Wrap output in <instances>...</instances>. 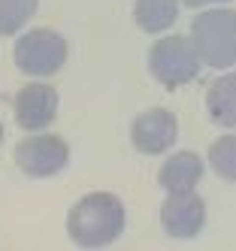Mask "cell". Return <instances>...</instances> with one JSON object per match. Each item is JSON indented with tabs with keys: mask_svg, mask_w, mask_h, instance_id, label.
Returning a JSON list of instances; mask_svg holds the SVG:
<instances>
[{
	"mask_svg": "<svg viewBox=\"0 0 236 251\" xmlns=\"http://www.w3.org/2000/svg\"><path fill=\"white\" fill-rule=\"evenodd\" d=\"M124 230V203L109 191L85 194L67 215V233L82 248H103Z\"/></svg>",
	"mask_w": 236,
	"mask_h": 251,
	"instance_id": "obj_1",
	"label": "cell"
},
{
	"mask_svg": "<svg viewBox=\"0 0 236 251\" xmlns=\"http://www.w3.org/2000/svg\"><path fill=\"white\" fill-rule=\"evenodd\" d=\"M191 40L206 67L227 70L236 64V12L233 9H206L194 15Z\"/></svg>",
	"mask_w": 236,
	"mask_h": 251,
	"instance_id": "obj_2",
	"label": "cell"
},
{
	"mask_svg": "<svg viewBox=\"0 0 236 251\" xmlns=\"http://www.w3.org/2000/svg\"><path fill=\"white\" fill-rule=\"evenodd\" d=\"M200 67H203V58H200L191 33L188 37L170 33V37H160L149 49V73L170 91L194 82L200 76Z\"/></svg>",
	"mask_w": 236,
	"mask_h": 251,
	"instance_id": "obj_3",
	"label": "cell"
},
{
	"mask_svg": "<svg viewBox=\"0 0 236 251\" xmlns=\"http://www.w3.org/2000/svg\"><path fill=\"white\" fill-rule=\"evenodd\" d=\"M67 40L52 27H33L25 30L15 40L12 61L30 79H49L67 64Z\"/></svg>",
	"mask_w": 236,
	"mask_h": 251,
	"instance_id": "obj_4",
	"label": "cell"
},
{
	"mask_svg": "<svg viewBox=\"0 0 236 251\" xmlns=\"http://www.w3.org/2000/svg\"><path fill=\"white\" fill-rule=\"evenodd\" d=\"M15 167L30 178H49L58 176L70 164V146L54 136V133H30L25 139H18V146L12 151Z\"/></svg>",
	"mask_w": 236,
	"mask_h": 251,
	"instance_id": "obj_5",
	"label": "cell"
},
{
	"mask_svg": "<svg viewBox=\"0 0 236 251\" xmlns=\"http://www.w3.org/2000/svg\"><path fill=\"white\" fill-rule=\"evenodd\" d=\"M58 106H61V97L52 85H46V82L22 85L15 100H12L15 124L27 133L46 130V127H52V121L58 118Z\"/></svg>",
	"mask_w": 236,
	"mask_h": 251,
	"instance_id": "obj_6",
	"label": "cell"
},
{
	"mask_svg": "<svg viewBox=\"0 0 236 251\" xmlns=\"http://www.w3.org/2000/svg\"><path fill=\"white\" fill-rule=\"evenodd\" d=\"M160 224L173 239H191L206 224V203L197 191H176L167 194L160 206Z\"/></svg>",
	"mask_w": 236,
	"mask_h": 251,
	"instance_id": "obj_7",
	"label": "cell"
},
{
	"mask_svg": "<svg viewBox=\"0 0 236 251\" xmlns=\"http://www.w3.org/2000/svg\"><path fill=\"white\" fill-rule=\"evenodd\" d=\"M179 139V121L170 109H145L131 124V142L139 154H163Z\"/></svg>",
	"mask_w": 236,
	"mask_h": 251,
	"instance_id": "obj_8",
	"label": "cell"
},
{
	"mask_svg": "<svg viewBox=\"0 0 236 251\" xmlns=\"http://www.w3.org/2000/svg\"><path fill=\"white\" fill-rule=\"evenodd\" d=\"M206 167H203V157L197 151H176L163 160V167L157 173V185L167 191V194H176V191H194L203 178Z\"/></svg>",
	"mask_w": 236,
	"mask_h": 251,
	"instance_id": "obj_9",
	"label": "cell"
},
{
	"mask_svg": "<svg viewBox=\"0 0 236 251\" xmlns=\"http://www.w3.org/2000/svg\"><path fill=\"white\" fill-rule=\"evenodd\" d=\"M206 109L218 127H236V73H224L209 85Z\"/></svg>",
	"mask_w": 236,
	"mask_h": 251,
	"instance_id": "obj_10",
	"label": "cell"
},
{
	"mask_svg": "<svg viewBox=\"0 0 236 251\" xmlns=\"http://www.w3.org/2000/svg\"><path fill=\"white\" fill-rule=\"evenodd\" d=\"M179 19V0H136L133 22L145 33H163Z\"/></svg>",
	"mask_w": 236,
	"mask_h": 251,
	"instance_id": "obj_11",
	"label": "cell"
},
{
	"mask_svg": "<svg viewBox=\"0 0 236 251\" xmlns=\"http://www.w3.org/2000/svg\"><path fill=\"white\" fill-rule=\"evenodd\" d=\"M40 9V0H0V37L22 30Z\"/></svg>",
	"mask_w": 236,
	"mask_h": 251,
	"instance_id": "obj_12",
	"label": "cell"
},
{
	"mask_svg": "<svg viewBox=\"0 0 236 251\" xmlns=\"http://www.w3.org/2000/svg\"><path fill=\"white\" fill-rule=\"evenodd\" d=\"M209 167L227 178V182H236V136L224 133V136H218L212 146H209Z\"/></svg>",
	"mask_w": 236,
	"mask_h": 251,
	"instance_id": "obj_13",
	"label": "cell"
},
{
	"mask_svg": "<svg viewBox=\"0 0 236 251\" xmlns=\"http://www.w3.org/2000/svg\"><path fill=\"white\" fill-rule=\"evenodd\" d=\"M185 6L191 9H203V6H212V3H227V0H182Z\"/></svg>",
	"mask_w": 236,
	"mask_h": 251,
	"instance_id": "obj_14",
	"label": "cell"
},
{
	"mask_svg": "<svg viewBox=\"0 0 236 251\" xmlns=\"http://www.w3.org/2000/svg\"><path fill=\"white\" fill-rule=\"evenodd\" d=\"M0 142H3V121H0Z\"/></svg>",
	"mask_w": 236,
	"mask_h": 251,
	"instance_id": "obj_15",
	"label": "cell"
}]
</instances>
